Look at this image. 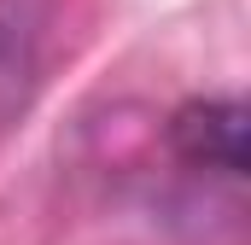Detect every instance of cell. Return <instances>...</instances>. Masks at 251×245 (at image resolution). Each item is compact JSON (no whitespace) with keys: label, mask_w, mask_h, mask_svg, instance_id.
<instances>
[{"label":"cell","mask_w":251,"mask_h":245,"mask_svg":"<svg viewBox=\"0 0 251 245\" xmlns=\"http://www.w3.org/2000/svg\"><path fill=\"white\" fill-rule=\"evenodd\" d=\"M246 99H228V94H204L170 111V152L187 164V170H210V175H228V181H246L251 152H246Z\"/></svg>","instance_id":"obj_1"},{"label":"cell","mask_w":251,"mask_h":245,"mask_svg":"<svg viewBox=\"0 0 251 245\" xmlns=\"http://www.w3.org/2000/svg\"><path fill=\"white\" fill-rule=\"evenodd\" d=\"M53 0H0V128L29 111L53 59Z\"/></svg>","instance_id":"obj_2"}]
</instances>
